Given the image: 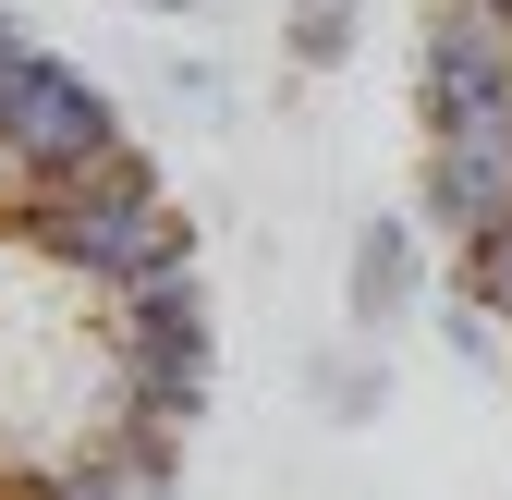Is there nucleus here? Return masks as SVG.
<instances>
[{
	"label": "nucleus",
	"mask_w": 512,
	"mask_h": 500,
	"mask_svg": "<svg viewBox=\"0 0 512 500\" xmlns=\"http://www.w3.org/2000/svg\"><path fill=\"white\" fill-rule=\"evenodd\" d=\"M208 269L122 110L0 13V500H171Z\"/></svg>",
	"instance_id": "f257e3e1"
},
{
	"label": "nucleus",
	"mask_w": 512,
	"mask_h": 500,
	"mask_svg": "<svg viewBox=\"0 0 512 500\" xmlns=\"http://www.w3.org/2000/svg\"><path fill=\"white\" fill-rule=\"evenodd\" d=\"M415 281H427V244H415V220H366V232H354V269H342L354 330H366V342H391V330L415 318Z\"/></svg>",
	"instance_id": "f03ea898"
},
{
	"label": "nucleus",
	"mask_w": 512,
	"mask_h": 500,
	"mask_svg": "<svg viewBox=\"0 0 512 500\" xmlns=\"http://www.w3.org/2000/svg\"><path fill=\"white\" fill-rule=\"evenodd\" d=\"M354 0H281V49H293V74H342L354 61Z\"/></svg>",
	"instance_id": "7ed1b4c3"
},
{
	"label": "nucleus",
	"mask_w": 512,
	"mask_h": 500,
	"mask_svg": "<svg viewBox=\"0 0 512 500\" xmlns=\"http://www.w3.org/2000/svg\"><path fill=\"white\" fill-rule=\"evenodd\" d=\"M305 391L330 403L342 427H366V415H378V366H366V354H317V366H305Z\"/></svg>",
	"instance_id": "20e7f679"
},
{
	"label": "nucleus",
	"mask_w": 512,
	"mask_h": 500,
	"mask_svg": "<svg viewBox=\"0 0 512 500\" xmlns=\"http://www.w3.org/2000/svg\"><path fill=\"white\" fill-rule=\"evenodd\" d=\"M122 13H208V0H122Z\"/></svg>",
	"instance_id": "39448f33"
}]
</instances>
